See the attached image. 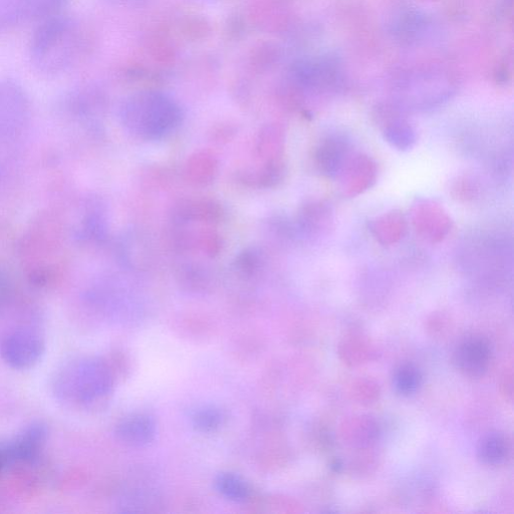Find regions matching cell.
Masks as SVG:
<instances>
[{"label": "cell", "mask_w": 514, "mask_h": 514, "mask_svg": "<svg viewBox=\"0 0 514 514\" xmlns=\"http://www.w3.org/2000/svg\"><path fill=\"white\" fill-rule=\"evenodd\" d=\"M85 35L74 19L61 15L37 26L30 55L34 67L47 75H60L74 67L85 50Z\"/></svg>", "instance_id": "6da1fadb"}, {"label": "cell", "mask_w": 514, "mask_h": 514, "mask_svg": "<svg viewBox=\"0 0 514 514\" xmlns=\"http://www.w3.org/2000/svg\"><path fill=\"white\" fill-rule=\"evenodd\" d=\"M109 366L97 358H86L64 365L57 373L55 393L64 402L91 404L107 396L113 388Z\"/></svg>", "instance_id": "7a4b0ae2"}, {"label": "cell", "mask_w": 514, "mask_h": 514, "mask_svg": "<svg viewBox=\"0 0 514 514\" xmlns=\"http://www.w3.org/2000/svg\"><path fill=\"white\" fill-rule=\"evenodd\" d=\"M121 113L128 127L150 136L164 134L181 119L179 105L170 96L155 90L141 91L127 98Z\"/></svg>", "instance_id": "3957f363"}, {"label": "cell", "mask_w": 514, "mask_h": 514, "mask_svg": "<svg viewBox=\"0 0 514 514\" xmlns=\"http://www.w3.org/2000/svg\"><path fill=\"white\" fill-rule=\"evenodd\" d=\"M31 102L15 81H0V140H13L25 131L31 119Z\"/></svg>", "instance_id": "277c9868"}, {"label": "cell", "mask_w": 514, "mask_h": 514, "mask_svg": "<svg viewBox=\"0 0 514 514\" xmlns=\"http://www.w3.org/2000/svg\"><path fill=\"white\" fill-rule=\"evenodd\" d=\"M46 344L35 331L20 329L8 333L0 342V356L16 370L34 367L43 357Z\"/></svg>", "instance_id": "5b68a950"}, {"label": "cell", "mask_w": 514, "mask_h": 514, "mask_svg": "<svg viewBox=\"0 0 514 514\" xmlns=\"http://www.w3.org/2000/svg\"><path fill=\"white\" fill-rule=\"evenodd\" d=\"M412 222L419 235L432 243L442 241L452 228V220L444 208L429 199L414 203Z\"/></svg>", "instance_id": "8992f818"}, {"label": "cell", "mask_w": 514, "mask_h": 514, "mask_svg": "<svg viewBox=\"0 0 514 514\" xmlns=\"http://www.w3.org/2000/svg\"><path fill=\"white\" fill-rule=\"evenodd\" d=\"M490 360V343L482 336H471L464 339L454 353L456 368L472 378L482 376L487 371Z\"/></svg>", "instance_id": "52a82bcc"}, {"label": "cell", "mask_w": 514, "mask_h": 514, "mask_svg": "<svg viewBox=\"0 0 514 514\" xmlns=\"http://www.w3.org/2000/svg\"><path fill=\"white\" fill-rule=\"evenodd\" d=\"M343 174V189L347 196H358L370 189L377 180L378 168L375 161L367 155L350 158Z\"/></svg>", "instance_id": "ba28073f"}, {"label": "cell", "mask_w": 514, "mask_h": 514, "mask_svg": "<svg viewBox=\"0 0 514 514\" xmlns=\"http://www.w3.org/2000/svg\"><path fill=\"white\" fill-rule=\"evenodd\" d=\"M351 157L348 142L340 136L325 138L315 151L317 168L330 178L342 173Z\"/></svg>", "instance_id": "9c48e42d"}, {"label": "cell", "mask_w": 514, "mask_h": 514, "mask_svg": "<svg viewBox=\"0 0 514 514\" xmlns=\"http://www.w3.org/2000/svg\"><path fill=\"white\" fill-rule=\"evenodd\" d=\"M48 437V429L42 423H33L25 428L12 442L5 446L9 461L31 462L43 450Z\"/></svg>", "instance_id": "30bf717a"}, {"label": "cell", "mask_w": 514, "mask_h": 514, "mask_svg": "<svg viewBox=\"0 0 514 514\" xmlns=\"http://www.w3.org/2000/svg\"><path fill=\"white\" fill-rule=\"evenodd\" d=\"M157 432L156 422L150 415L134 414L122 420L116 429L118 439L131 447L151 443Z\"/></svg>", "instance_id": "8fae6325"}, {"label": "cell", "mask_w": 514, "mask_h": 514, "mask_svg": "<svg viewBox=\"0 0 514 514\" xmlns=\"http://www.w3.org/2000/svg\"><path fill=\"white\" fill-rule=\"evenodd\" d=\"M70 0H20L21 24L40 25L64 15Z\"/></svg>", "instance_id": "7c38bea8"}, {"label": "cell", "mask_w": 514, "mask_h": 514, "mask_svg": "<svg viewBox=\"0 0 514 514\" xmlns=\"http://www.w3.org/2000/svg\"><path fill=\"white\" fill-rule=\"evenodd\" d=\"M369 228L381 244L392 245L404 237L407 222L401 211L392 210L372 220Z\"/></svg>", "instance_id": "4fadbf2b"}, {"label": "cell", "mask_w": 514, "mask_h": 514, "mask_svg": "<svg viewBox=\"0 0 514 514\" xmlns=\"http://www.w3.org/2000/svg\"><path fill=\"white\" fill-rule=\"evenodd\" d=\"M507 454L508 443L505 437L497 432L484 435L477 446V456L485 465H499L506 459Z\"/></svg>", "instance_id": "5bb4252c"}, {"label": "cell", "mask_w": 514, "mask_h": 514, "mask_svg": "<svg viewBox=\"0 0 514 514\" xmlns=\"http://www.w3.org/2000/svg\"><path fill=\"white\" fill-rule=\"evenodd\" d=\"M382 130L385 140L398 150H409L416 142L414 129L400 118L386 125Z\"/></svg>", "instance_id": "9a60e30c"}, {"label": "cell", "mask_w": 514, "mask_h": 514, "mask_svg": "<svg viewBox=\"0 0 514 514\" xmlns=\"http://www.w3.org/2000/svg\"><path fill=\"white\" fill-rule=\"evenodd\" d=\"M215 486L221 495L235 502H243L250 495L247 483L233 473L219 474L215 480Z\"/></svg>", "instance_id": "2e32d148"}, {"label": "cell", "mask_w": 514, "mask_h": 514, "mask_svg": "<svg viewBox=\"0 0 514 514\" xmlns=\"http://www.w3.org/2000/svg\"><path fill=\"white\" fill-rule=\"evenodd\" d=\"M304 223L312 231L328 230L333 223L331 206L323 201L310 203L304 210Z\"/></svg>", "instance_id": "e0dca14e"}, {"label": "cell", "mask_w": 514, "mask_h": 514, "mask_svg": "<svg viewBox=\"0 0 514 514\" xmlns=\"http://www.w3.org/2000/svg\"><path fill=\"white\" fill-rule=\"evenodd\" d=\"M422 376L419 369L412 364L401 365L394 374V387L402 396H410L417 392Z\"/></svg>", "instance_id": "ac0fdd59"}, {"label": "cell", "mask_w": 514, "mask_h": 514, "mask_svg": "<svg viewBox=\"0 0 514 514\" xmlns=\"http://www.w3.org/2000/svg\"><path fill=\"white\" fill-rule=\"evenodd\" d=\"M223 420V413L213 406L201 407L192 415L193 426L204 433L217 430L222 425Z\"/></svg>", "instance_id": "d6986e66"}, {"label": "cell", "mask_w": 514, "mask_h": 514, "mask_svg": "<svg viewBox=\"0 0 514 514\" xmlns=\"http://www.w3.org/2000/svg\"><path fill=\"white\" fill-rule=\"evenodd\" d=\"M21 24L19 0H0V32Z\"/></svg>", "instance_id": "ffe728a7"}, {"label": "cell", "mask_w": 514, "mask_h": 514, "mask_svg": "<svg viewBox=\"0 0 514 514\" xmlns=\"http://www.w3.org/2000/svg\"><path fill=\"white\" fill-rule=\"evenodd\" d=\"M451 194L453 198L461 202H469L474 200L479 194V186L477 182L467 176L457 177L451 185Z\"/></svg>", "instance_id": "44dd1931"}, {"label": "cell", "mask_w": 514, "mask_h": 514, "mask_svg": "<svg viewBox=\"0 0 514 514\" xmlns=\"http://www.w3.org/2000/svg\"><path fill=\"white\" fill-rule=\"evenodd\" d=\"M182 33L187 39L200 40L206 38L210 32L209 25L205 20L193 17L187 19L182 26Z\"/></svg>", "instance_id": "7402d4cb"}, {"label": "cell", "mask_w": 514, "mask_h": 514, "mask_svg": "<svg viewBox=\"0 0 514 514\" xmlns=\"http://www.w3.org/2000/svg\"><path fill=\"white\" fill-rule=\"evenodd\" d=\"M277 52L271 45H262L251 57L252 65L257 69H266L275 62Z\"/></svg>", "instance_id": "603a6c76"}, {"label": "cell", "mask_w": 514, "mask_h": 514, "mask_svg": "<svg viewBox=\"0 0 514 514\" xmlns=\"http://www.w3.org/2000/svg\"><path fill=\"white\" fill-rule=\"evenodd\" d=\"M13 282L8 272L0 268V309L4 308L13 296Z\"/></svg>", "instance_id": "cb8c5ba5"}, {"label": "cell", "mask_w": 514, "mask_h": 514, "mask_svg": "<svg viewBox=\"0 0 514 514\" xmlns=\"http://www.w3.org/2000/svg\"><path fill=\"white\" fill-rule=\"evenodd\" d=\"M108 2L122 8L138 9L146 6L150 0H108Z\"/></svg>", "instance_id": "d4e9b609"}, {"label": "cell", "mask_w": 514, "mask_h": 514, "mask_svg": "<svg viewBox=\"0 0 514 514\" xmlns=\"http://www.w3.org/2000/svg\"><path fill=\"white\" fill-rule=\"evenodd\" d=\"M10 166L6 156L0 152V189H2L8 181Z\"/></svg>", "instance_id": "484cf974"}, {"label": "cell", "mask_w": 514, "mask_h": 514, "mask_svg": "<svg viewBox=\"0 0 514 514\" xmlns=\"http://www.w3.org/2000/svg\"><path fill=\"white\" fill-rule=\"evenodd\" d=\"M10 463L9 457L7 455L5 446H0V473L3 472L6 465Z\"/></svg>", "instance_id": "4316f807"}]
</instances>
